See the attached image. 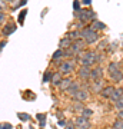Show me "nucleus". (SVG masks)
<instances>
[{
    "label": "nucleus",
    "mask_w": 123,
    "mask_h": 129,
    "mask_svg": "<svg viewBox=\"0 0 123 129\" xmlns=\"http://www.w3.org/2000/svg\"><path fill=\"white\" fill-rule=\"evenodd\" d=\"M79 57H80V63H82V66H85V68H90L96 63V60H97V53L93 50H85V52H80L79 53Z\"/></svg>",
    "instance_id": "nucleus-1"
},
{
    "label": "nucleus",
    "mask_w": 123,
    "mask_h": 129,
    "mask_svg": "<svg viewBox=\"0 0 123 129\" xmlns=\"http://www.w3.org/2000/svg\"><path fill=\"white\" fill-rule=\"evenodd\" d=\"M80 36H82L83 40L86 42V45H92V43H96L99 40L97 32H95L92 27H83L80 30Z\"/></svg>",
    "instance_id": "nucleus-2"
},
{
    "label": "nucleus",
    "mask_w": 123,
    "mask_h": 129,
    "mask_svg": "<svg viewBox=\"0 0 123 129\" xmlns=\"http://www.w3.org/2000/svg\"><path fill=\"white\" fill-rule=\"evenodd\" d=\"M77 16H79V20H80L82 23H87V22H90V20H93V19L96 17V13L90 9H85V10L82 9L77 13Z\"/></svg>",
    "instance_id": "nucleus-3"
},
{
    "label": "nucleus",
    "mask_w": 123,
    "mask_h": 129,
    "mask_svg": "<svg viewBox=\"0 0 123 129\" xmlns=\"http://www.w3.org/2000/svg\"><path fill=\"white\" fill-rule=\"evenodd\" d=\"M72 70H74V63L73 62H70V60H66V62H62L59 66V72L63 75H67L70 73Z\"/></svg>",
    "instance_id": "nucleus-4"
},
{
    "label": "nucleus",
    "mask_w": 123,
    "mask_h": 129,
    "mask_svg": "<svg viewBox=\"0 0 123 129\" xmlns=\"http://www.w3.org/2000/svg\"><path fill=\"white\" fill-rule=\"evenodd\" d=\"M74 123H76V128H80V129H90V122H89V119L83 118V116H77Z\"/></svg>",
    "instance_id": "nucleus-5"
},
{
    "label": "nucleus",
    "mask_w": 123,
    "mask_h": 129,
    "mask_svg": "<svg viewBox=\"0 0 123 129\" xmlns=\"http://www.w3.org/2000/svg\"><path fill=\"white\" fill-rule=\"evenodd\" d=\"M72 98L76 102H82V103H83L85 101H87V98H89V92H87L86 89H80V90H79L77 93H74Z\"/></svg>",
    "instance_id": "nucleus-6"
},
{
    "label": "nucleus",
    "mask_w": 123,
    "mask_h": 129,
    "mask_svg": "<svg viewBox=\"0 0 123 129\" xmlns=\"http://www.w3.org/2000/svg\"><path fill=\"white\" fill-rule=\"evenodd\" d=\"M102 76H103V68H102V66L92 68L90 79H93V80H99V79H102Z\"/></svg>",
    "instance_id": "nucleus-7"
},
{
    "label": "nucleus",
    "mask_w": 123,
    "mask_h": 129,
    "mask_svg": "<svg viewBox=\"0 0 123 129\" xmlns=\"http://www.w3.org/2000/svg\"><path fill=\"white\" fill-rule=\"evenodd\" d=\"M14 30H16V24L14 23H7V24H5V27L2 29V35H3V36H10Z\"/></svg>",
    "instance_id": "nucleus-8"
},
{
    "label": "nucleus",
    "mask_w": 123,
    "mask_h": 129,
    "mask_svg": "<svg viewBox=\"0 0 123 129\" xmlns=\"http://www.w3.org/2000/svg\"><path fill=\"white\" fill-rule=\"evenodd\" d=\"M113 92H114V86H106V88L102 89L100 96L105 98V99H110L112 95H113Z\"/></svg>",
    "instance_id": "nucleus-9"
},
{
    "label": "nucleus",
    "mask_w": 123,
    "mask_h": 129,
    "mask_svg": "<svg viewBox=\"0 0 123 129\" xmlns=\"http://www.w3.org/2000/svg\"><path fill=\"white\" fill-rule=\"evenodd\" d=\"M73 45V40L70 39V37H63L62 40H60V43H59V49H62V50H66V49H69V47Z\"/></svg>",
    "instance_id": "nucleus-10"
},
{
    "label": "nucleus",
    "mask_w": 123,
    "mask_h": 129,
    "mask_svg": "<svg viewBox=\"0 0 123 129\" xmlns=\"http://www.w3.org/2000/svg\"><path fill=\"white\" fill-rule=\"evenodd\" d=\"M90 72H92L90 68L80 66V69H79L77 75H79V78H82V79H90Z\"/></svg>",
    "instance_id": "nucleus-11"
},
{
    "label": "nucleus",
    "mask_w": 123,
    "mask_h": 129,
    "mask_svg": "<svg viewBox=\"0 0 123 129\" xmlns=\"http://www.w3.org/2000/svg\"><path fill=\"white\" fill-rule=\"evenodd\" d=\"M92 89H93V92L100 93L102 89H103V80H102V79H99V80H93V83H92Z\"/></svg>",
    "instance_id": "nucleus-12"
},
{
    "label": "nucleus",
    "mask_w": 123,
    "mask_h": 129,
    "mask_svg": "<svg viewBox=\"0 0 123 129\" xmlns=\"http://www.w3.org/2000/svg\"><path fill=\"white\" fill-rule=\"evenodd\" d=\"M120 98H123V89L117 88V89H114V92H113V95H112V98H110V101L113 102V103H116Z\"/></svg>",
    "instance_id": "nucleus-13"
},
{
    "label": "nucleus",
    "mask_w": 123,
    "mask_h": 129,
    "mask_svg": "<svg viewBox=\"0 0 123 129\" xmlns=\"http://www.w3.org/2000/svg\"><path fill=\"white\" fill-rule=\"evenodd\" d=\"M72 83H73V80L70 78H66V79H63L62 82H60V85H59V88H60V90H67L70 86H72Z\"/></svg>",
    "instance_id": "nucleus-14"
},
{
    "label": "nucleus",
    "mask_w": 123,
    "mask_h": 129,
    "mask_svg": "<svg viewBox=\"0 0 123 129\" xmlns=\"http://www.w3.org/2000/svg\"><path fill=\"white\" fill-rule=\"evenodd\" d=\"M110 78L113 82H122L123 80V72L122 70H116L113 73H110Z\"/></svg>",
    "instance_id": "nucleus-15"
},
{
    "label": "nucleus",
    "mask_w": 123,
    "mask_h": 129,
    "mask_svg": "<svg viewBox=\"0 0 123 129\" xmlns=\"http://www.w3.org/2000/svg\"><path fill=\"white\" fill-rule=\"evenodd\" d=\"M62 80H63V78H62V73H60V72H55V73L52 75V83H53V85L59 86Z\"/></svg>",
    "instance_id": "nucleus-16"
},
{
    "label": "nucleus",
    "mask_w": 123,
    "mask_h": 129,
    "mask_svg": "<svg viewBox=\"0 0 123 129\" xmlns=\"http://www.w3.org/2000/svg\"><path fill=\"white\" fill-rule=\"evenodd\" d=\"M116 70H120V64L117 63V62H110L109 66H107V72L110 73H113V72H116Z\"/></svg>",
    "instance_id": "nucleus-17"
},
{
    "label": "nucleus",
    "mask_w": 123,
    "mask_h": 129,
    "mask_svg": "<svg viewBox=\"0 0 123 129\" xmlns=\"http://www.w3.org/2000/svg\"><path fill=\"white\" fill-rule=\"evenodd\" d=\"M95 32H97V30H105L106 27V24L105 23H102V22H99V20H96V22H93V24L90 26Z\"/></svg>",
    "instance_id": "nucleus-18"
},
{
    "label": "nucleus",
    "mask_w": 123,
    "mask_h": 129,
    "mask_svg": "<svg viewBox=\"0 0 123 129\" xmlns=\"http://www.w3.org/2000/svg\"><path fill=\"white\" fill-rule=\"evenodd\" d=\"M79 90H80V85H79L77 82H73V83H72V86H70V88L67 89V92L70 93L72 96L74 95V93H77Z\"/></svg>",
    "instance_id": "nucleus-19"
},
{
    "label": "nucleus",
    "mask_w": 123,
    "mask_h": 129,
    "mask_svg": "<svg viewBox=\"0 0 123 129\" xmlns=\"http://www.w3.org/2000/svg\"><path fill=\"white\" fill-rule=\"evenodd\" d=\"M63 56H64V52L62 50V49H57V50L52 55V60H53V62H57V60H60Z\"/></svg>",
    "instance_id": "nucleus-20"
},
{
    "label": "nucleus",
    "mask_w": 123,
    "mask_h": 129,
    "mask_svg": "<svg viewBox=\"0 0 123 129\" xmlns=\"http://www.w3.org/2000/svg\"><path fill=\"white\" fill-rule=\"evenodd\" d=\"M52 72L50 70H46L45 73H43V79H42V82L43 83H47V82H52Z\"/></svg>",
    "instance_id": "nucleus-21"
},
{
    "label": "nucleus",
    "mask_w": 123,
    "mask_h": 129,
    "mask_svg": "<svg viewBox=\"0 0 123 129\" xmlns=\"http://www.w3.org/2000/svg\"><path fill=\"white\" fill-rule=\"evenodd\" d=\"M92 115H93V111H92V109H89V108H85V109H83V112L80 113V116L86 118V119H89Z\"/></svg>",
    "instance_id": "nucleus-22"
},
{
    "label": "nucleus",
    "mask_w": 123,
    "mask_h": 129,
    "mask_svg": "<svg viewBox=\"0 0 123 129\" xmlns=\"http://www.w3.org/2000/svg\"><path fill=\"white\" fill-rule=\"evenodd\" d=\"M73 109L82 113V112H83V109H85V105H83L82 102H76V103H74V106H73Z\"/></svg>",
    "instance_id": "nucleus-23"
},
{
    "label": "nucleus",
    "mask_w": 123,
    "mask_h": 129,
    "mask_svg": "<svg viewBox=\"0 0 123 129\" xmlns=\"http://www.w3.org/2000/svg\"><path fill=\"white\" fill-rule=\"evenodd\" d=\"M113 128L114 129H123V120L116 119L114 120V123H113Z\"/></svg>",
    "instance_id": "nucleus-24"
},
{
    "label": "nucleus",
    "mask_w": 123,
    "mask_h": 129,
    "mask_svg": "<svg viewBox=\"0 0 123 129\" xmlns=\"http://www.w3.org/2000/svg\"><path fill=\"white\" fill-rule=\"evenodd\" d=\"M114 106H116V109H117V111H123V98H120V99L114 103Z\"/></svg>",
    "instance_id": "nucleus-25"
},
{
    "label": "nucleus",
    "mask_w": 123,
    "mask_h": 129,
    "mask_svg": "<svg viewBox=\"0 0 123 129\" xmlns=\"http://www.w3.org/2000/svg\"><path fill=\"white\" fill-rule=\"evenodd\" d=\"M17 116H19L20 120H29L30 119V116H29L27 113H17Z\"/></svg>",
    "instance_id": "nucleus-26"
},
{
    "label": "nucleus",
    "mask_w": 123,
    "mask_h": 129,
    "mask_svg": "<svg viewBox=\"0 0 123 129\" xmlns=\"http://www.w3.org/2000/svg\"><path fill=\"white\" fill-rule=\"evenodd\" d=\"M73 9H74V12H77L79 13V12L82 10L80 9V2H74V3H73Z\"/></svg>",
    "instance_id": "nucleus-27"
},
{
    "label": "nucleus",
    "mask_w": 123,
    "mask_h": 129,
    "mask_svg": "<svg viewBox=\"0 0 123 129\" xmlns=\"http://www.w3.org/2000/svg\"><path fill=\"white\" fill-rule=\"evenodd\" d=\"M36 118L40 120V126H45V115H42V113H40V115H37Z\"/></svg>",
    "instance_id": "nucleus-28"
},
{
    "label": "nucleus",
    "mask_w": 123,
    "mask_h": 129,
    "mask_svg": "<svg viewBox=\"0 0 123 129\" xmlns=\"http://www.w3.org/2000/svg\"><path fill=\"white\" fill-rule=\"evenodd\" d=\"M26 5V0H20L17 5H13V9H17V7H20V6H24Z\"/></svg>",
    "instance_id": "nucleus-29"
},
{
    "label": "nucleus",
    "mask_w": 123,
    "mask_h": 129,
    "mask_svg": "<svg viewBox=\"0 0 123 129\" xmlns=\"http://www.w3.org/2000/svg\"><path fill=\"white\" fill-rule=\"evenodd\" d=\"M26 17V10H23L22 13H20V16H19V22H20V23H22L23 22V19Z\"/></svg>",
    "instance_id": "nucleus-30"
},
{
    "label": "nucleus",
    "mask_w": 123,
    "mask_h": 129,
    "mask_svg": "<svg viewBox=\"0 0 123 129\" xmlns=\"http://www.w3.org/2000/svg\"><path fill=\"white\" fill-rule=\"evenodd\" d=\"M2 126H3V129H12V128H13V126H12V123H9V122L2 123Z\"/></svg>",
    "instance_id": "nucleus-31"
},
{
    "label": "nucleus",
    "mask_w": 123,
    "mask_h": 129,
    "mask_svg": "<svg viewBox=\"0 0 123 129\" xmlns=\"http://www.w3.org/2000/svg\"><path fill=\"white\" fill-rule=\"evenodd\" d=\"M64 129H76V126H74V123H72V122H69L67 125H66V128Z\"/></svg>",
    "instance_id": "nucleus-32"
},
{
    "label": "nucleus",
    "mask_w": 123,
    "mask_h": 129,
    "mask_svg": "<svg viewBox=\"0 0 123 129\" xmlns=\"http://www.w3.org/2000/svg\"><path fill=\"white\" fill-rule=\"evenodd\" d=\"M3 20H5V13L0 12V26H2V23H3Z\"/></svg>",
    "instance_id": "nucleus-33"
},
{
    "label": "nucleus",
    "mask_w": 123,
    "mask_h": 129,
    "mask_svg": "<svg viewBox=\"0 0 123 129\" xmlns=\"http://www.w3.org/2000/svg\"><path fill=\"white\" fill-rule=\"evenodd\" d=\"M117 119L123 120V111H119V112H117Z\"/></svg>",
    "instance_id": "nucleus-34"
},
{
    "label": "nucleus",
    "mask_w": 123,
    "mask_h": 129,
    "mask_svg": "<svg viewBox=\"0 0 123 129\" xmlns=\"http://www.w3.org/2000/svg\"><path fill=\"white\" fill-rule=\"evenodd\" d=\"M82 3H83V5H86V6H90V3H92V2H90V0H83Z\"/></svg>",
    "instance_id": "nucleus-35"
},
{
    "label": "nucleus",
    "mask_w": 123,
    "mask_h": 129,
    "mask_svg": "<svg viewBox=\"0 0 123 129\" xmlns=\"http://www.w3.org/2000/svg\"><path fill=\"white\" fill-rule=\"evenodd\" d=\"M5 46H6V42H2V43H0V50H2Z\"/></svg>",
    "instance_id": "nucleus-36"
},
{
    "label": "nucleus",
    "mask_w": 123,
    "mask_h": 129,
    "mask_svg": "<svg viewBox=\"0 0 123 129\" xmlns=\"http://www.w3.org/2000/svg\"><path fill=\"white\" fill-rule=\"evenodd\" d=\"M59 125H60V126H64V125H66V122H64V120H59Z\"/></svg>",
    "instance_id": "nucleus-37"
},
{
    "label": "nucleus",
    "mask_w": 123,
    "mask_h": 129,
    "mask_svg": "<svg viewBox=\"0 0 123 129\" xmlns=\"http://www.w3.org/2000/svg\"><path fill=\"white\" fill-rule=\"evenodd\" d=\"M0 129H3V126H2V123H0Z\"/></svg>",
    "instance_id": "nucleus-38"
}]
</instances>
